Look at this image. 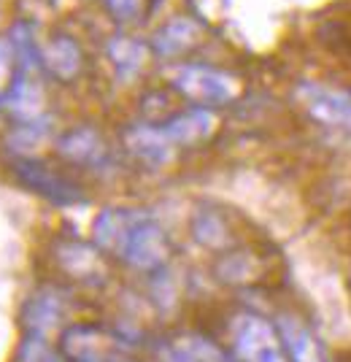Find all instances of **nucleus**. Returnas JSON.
<instances>
[{"mask_svg": "<svg viewBox=\"0 0 351 362\" xmlns=\"http://www.w3.org/2000/svg\"><path fill=\"white\" fill-rule=\"evenodd\" d=\"M16 360L19 362H57L54 354H52L38 338H28V341L22 344V349H19V357H16Z\"/></svg>", "mask_w": 351, "mask_h": 362, "instance_id": "obj_2", "label": "nucleus"}, {"mask_svg": "<svg viewBox=\"0 0 351 362\" xmlns=\"http://www.w3.org/2000/svg\"><path fill=\"white\" fill-rule=\"evenodd\" d=\"M57 317V311H54V300L44 295V292H38V295H32L28 305H25V322H28V327L32 330H44L49 322H54Z\"/></svg>", "mask_w": 351, "mask_h": 362, "instance_id": "obj_1", "label": "nucleus"}, {"mask_svg": "<svg viewBox=\"0 0 351 362\" xmlns=\"http://www.w3.org/2000/svg\"><path fill=\"white\" fill-rule=\"evenodd\" d=\"M11 60H14V54H11L8 44L0 41V95H6L14 84L11 81Z\"/></svg>", "mask_w": 351, "mask_h": 362, "instance_id": "obj_3", "label": "nucleus"}]
</instances>
